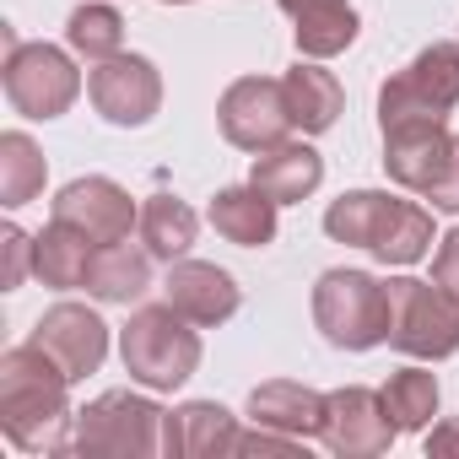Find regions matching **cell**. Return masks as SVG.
Returning a JSON list of instances; mask_svg holds the SVG:
<instances>
[{
  "label": "cell",
  "mask_w": 459,
  "mask_h": 459,
  "mask_svg": "<svg viewBox=\"0 0 459 459\" xmlns=\"http://www.w3.org/2000/svg\"><path fill=\"white\" fill-rule=\"evenodd\" d=\"M71 421V378L44 346L22 341L0 357V427L22 454H65Z\"/></svg>",
  "instance_id": "cell-1"
},
{
  "label": "cell",
  "mask_w": 459,
  "mask_h": 459,
  "mask_svg": "<svg viewBox=\"0 0 459 459\" xmlns=\"http://www.w3.org/2000/svg\"><path fill=\"white\" fill-rule=\"evenodd\" d=\"M200 325H189L178 308L157 303V308H135L130 325L119 330V357L125 373L141 389H178L195 378L200 368Z\"/></svg>",
  "instance_id": "cell-2"
},
{
  "label": "cell",
  "mask_w": 459,
  "mask_h": 459,
  "mask_svg": "<svg viewBox=\"0 0 459 459\" xmlns=\"http://www.w3.org/2000/svg\"><path fill=\"white\" fill-rule=\"evenodd\" d=\"M459 108V44L421 49L405 71H394L378 92V130H416V125H448Z\"/></svg>",
  "instance_id": "cell-3"
},
{
  "label": "cell",
  "mask_w": 459,
  "mask_h": 459,
  "mask_svg": "<svg viewBox=\"0 0 459 459\" xmlns=\"http://www.w3.org/2000/svg\"><path fill=\"white\" fill-rule=\"evenodd\" d=\"M314 325L335 351H373L389 341V292L368 271H325L314 281Z\"/></svg>",
  "instance_id": "cell-4"
},
{
  "label": "cell",
  "mask_w": 459,
  "mask_h": 459,
  "mask_svg": "<svg viewBox=\"0 0 459 459\" xmlns=\"http://www.w3.org/2000/svg\"><path fill=\"white\" fill-rule=\"evenodd\" d=\"M389 292V346L416 357V362H443L459 351V298L448 287L394 276L384 281Z\"/></svg>",
  "instance_id": "cell-5"
},
{
  "label": "cell",
  "mask_w": 459,
  "mask_h": 459,
  "mask_svg": "<svg viewBox=\"0 0 459 459\" xmlns=\"http://www.w3.org/2000/svg\"><path fill=\"white\" fill-rule=\"evenodd\" d=\"M0 39H6V71H0V82H6V98H12L17 114H28V119H60L82 98V71L71 65L65 49H55V44H22L12 28H0Z\"/></svg>",
  "instance_id": "cell-6"
},
{
  "label": "cell",
  "mask_w": 459,
  "mask_h": 459,
  "mask_svg": "<svg viewBox=\"0 0 459 459\" xmlns=\"http://www.w3.org/2000/svg\"><path fill=\"white\" fill-rule=\"evenodd\" d=\"M162 421L168 411L146 394L130 389H108L98 394L87 411H76V432H71V454H162Z\"/></svg>",
  "instance_id": "cell-7"
},
{
  "label": "cell",
  "mask_w": 459,
  "mask_h": 459,
  "mask_svg": "<svg viewBox=\"0 0 459 459\" xmlns=\"http://www.w3.org/2000/svg\"><path fill=\"white\" fill-rule=\"evenodd\" d=\"M216 125L238 152L281 146L292 135V108H287L281 76H244V82H233L221 92V103H216Z\"/></svg>",
  "instance_id": "cell-8"
},
{
  "label": "cell",
  "mask_w": 459,
  "mask_h": 459,
  "mask_svg": "<svg viewBox=\"0 0 459 459\" xmlns=\"http://www.w3.org/2000/svg\"><path fill=\"white\" fill-rule=\"evenodd\" d=\"M87 98L108 125L141 130L162 108V76L146 55H114V60H98L87 71Z\"/></svg>",
  "instance_id": "cell-9"
},
{
  "label": "cell",
  "mask_w": 459,
  "mask_h": 459,
  "mask_svg": "<svg viewBox=\"0 0 459 459\" xmlns=\"http://www.w3.org/2000/svg\"><path fill=\"white\" fill-rule=\"evenodd\" d=\"M394 437H400V427L389 421L378 389L346 384V389L325 394V432H319V443L330 454H341V459H378V454H389Z\"/></svg>",
  "instance_id": "cell-10"
},
{
  "label": "cell",
  "mask_w": 459,
  "mask_h": 459,
  "mask_svg": "<svg viewBox=\"0 0 459 459\" xmlns=\"http://www.w3.org/2000/svg\"><path fill=\"white\" fill-rule=\"evenodd\" d=\"M55 221L82 227L92 244H125L130 227H141V211H135L125 184H114L103 173H87V178H71L55 195Z\"/></svg>",
  "instance_id": "cell-11"
},
{
  "label": "cell",
  "mask_w": 459,
  "mask_h": 459,
  "mask_svg": "<svg viewBox=\"0 0 459 459\" xmlns=\"http://www.w3.org/2000/svg\"><path fill=\"white\" fill-rule=\"evenodd\" d=\"M28 341L44 346V351L65 368L71 384H82L87 373H98L103 357H108V325H103L92 308H82V303H55V308L33 325Z\"/></svg>",
  "instance_id": "cell-12"
},
{
  "label": "cell",
  "mask_w": 459,
  "mask_h": 459,
  "mask_svg": "<svg viewBox=\"0 0 459 459\" xmlns=\"http://www.w3.org/2000/svg\"><path fill=\"white\" fill-rule=\"evenodd\" d=\"M162 303L178 308L189 325L211 330V325H227L238 314V281L205 260H173L168 281H162Z\"/></svg>",
  "instance_id": "cell-13"
},
{
  "label": "cell",
  "mask_w": 459,
  "mask_h": 459,
  "mask_svg": "<svg viewBox=\"0 0 459 459\" xmlns=\"http://www.w3.org/2000/svg\"><path fill=\"white\" fill-rule=\"evenodd\" d=\"M238 448V421L216 400H189L168 411L162 421V454L168 459H221Z\"/></svg>",
  "instance_id": "cell-14"
},
{
  "label": "cell",
  "mask_w": 459,
  "mask_h": 459,
  "mask_svg": "<svg viewBox=\"0 0 459 459\" xmlns=\"http://www.w3.org/2000/svg\"><path fill=\"white\" fill-rule=\"evenodd\" d=\"M448 157H454L448 125H416V130L384 135V173L400 189H416V195L437 189V178L448 173Z\"/></svg>",
  "instance_id": "cell-15"
},
{
  "label": "cell",
  "mask_w": 459,
  "mask_h": 459,
  "mask_svg": "<svg viewBox=\"0 0 459 459\" xmlns=\"http://www.w3.org/2000/svg\"><path fill=\"white\" fill-rule=\"evenodd\" d=\"M249 184H260L276 205H298V200H308V195L325 184V157H319L308 141H281V146H265V152H255Z\"/></svg>",
  "instance_id": "cell-16"
},
{
  "label": "cell",
  "mask_w": 459,
  "mask_h": 459,
  "mask_svg": "<svg viewBox=\"0 0 459 459\" xmlns=\"http://www.w3.org/2000/svg\"><path fill=\"white\" fill-rule=\"evenodd\" d=\"M276 200L260 189V184H227V189H216V200H211V227L227 238V244H238V249H265L271 238H276Z\"/></svg>",
  "instance_id": "cell-17"
},
{
  "label": "cell",
  "mask_w": 459,
  "mask_h": 459,
  "mask_svg": "<svg viewBox=\"0 0 459 459\" xmlns=\"http://www.w3.org/2000/svg\"><path fill=\"white\" fill-rule=\"evenodd\" d=\"M276 6L292 17V33H298V49L308 60H330V55H346L357 44V6L351 0H276Z\"/></svg>",
  "instance_id": "cell-18"
},
{
  "label": "cell",
  "mask_w": 459,
  "mask_h": 459,
  "mask_svg": "<svg viewBox=\"0 0 459 459\" xmlns=\"http://www.w3.org/2000/svg\"><path fill=\"white\" fill-rule=\"evenodd\" d=\"M98 249H103V244H92L82 227H71V221H55V216H49V227L33 238V276H39L44 287H55V292L87 287V271H92Z\"/></svg>",
  "instance_id": "cell-19"
},
{
  "label": "cell",
  "mask_w": 459,
  "mask_h": 459,
  "mask_svg": "<svg viewBox=\"0 0 459 459\" xmlns=\"http://www.w3.org/2000/svg\"><path fill=\"white\" fill-rule=\"evenodd\" d=\"M249 416L260 427H276L287 437H319L325 432V394L308 389V384H292V378H271L249 394Z\"/></svg>",
  "instance_id": "cell-20"
},
{
  "label": "cell",
  "mask_w": 459,
  "mask_h": 459,
  "mask_svg": "<svg viewBox=\"0 0 459 459\" xmlns=\"http://www.w3.org/2000/svg\"><path fill=\"white\" fill-rule=\"evenodd\" d=\"M281 87H287L292 130H303V135H325V130L341 119V108H346L341 82H335L330 71H319V65H303V60H298V65L281 76Z\"/></svg>",
  "instance_id": "cell-21"
},
{
  "label": "cell",
  "mask_w": 459,
  "mask_h": 459,
  "mask_svg": "<svg viewBox=\"0 0 459 459\" xmlns=\"http://www.w3.org/2000/svg\"><path fill=\"white\" fill-rule=\"evenodd\" d=\"M389 211H394V195H384V189H351V195L330 200L325 233L335 244H351V249L373 255V244L384 238V227H389Z\"/></svg>",
  "instance_id": "cell-22"
},
{
  "label": "cell",
  "mask_w": 459,
  "mask_h": 459,
  "mask_svg": "<svg viewBox=\"0 0 459 459\" xmlns=\"http://www.w3.org/2000/svg\"><path fill=\"white\" fill-rule=\"evenodd\" d=\"M87 292L98 303H141L152 292V255H135L130 244H103L87 271Z\"/></svg>",
  "instance_id": "cell-23"
},
{
  "label": "cell",
  "mask_w": 459,
  "mask_h": 459,
  "mask_svg": "<svg viewBox=\"0 0 459 459\" xmlns=\"http://www.w3.org/2000/svg\"><path fill=\"white\" fill-rule=\"evenodd\" d=\"M195 233H200V216L178 195H152L141 205V244H146L152 260H168V265L184 260L189 244H195Z\"/></svg>",
  "instance_id": "cell-24"
},
{
  "label": "cell",
  "mask_w": 459,
  "mask_h": 459,
  "mask_svg": "<svg viewBox=\"0 0 459 459\" xmlns=\"http://www.w3.org/2000/svg\"><path fill=\"white\" fill-rule=\"evenodd\" d=\"M44 178H49V162L44 152L33 146V135L22 130H6L0 135V205H28L44 195Z\"/></svg>",
  "instance_id": "cell-25"
},
{
  "label": "cell",
  "mask_w": 459,
  "mask_h": 459,
  "mask_svg": "<svg viewBox=\"0 0 459 459\" xmlns=\"http://www.w3.org/2000/svg\"><path fill=\"white\" fill-rule=\"evenodd\" d=\"M384 394V411L400 432H427L432 416H437V378L427 368H400L389 373V384L378 389Z\"/></svg>",
  "instance_id": "cell-26"
},
{
  "label": "cell",
  "mask_w": 459,
  "mask_h": 459,
  "mask_svg": "<svg viewBox=\"0 0 459 459\" xmlns=\"http://www.w3.org/2000/svg\"><path fill=\"white\" fill-rule=\"evenodd\" d=\"M65 44L92 65L114 60V55H125V17L108 6V0H87V6H76L65 17Z\"/></svg>",
  "instance_id": "cell-27"
},
{
  "label": "cell",
  "mask_w": 459,
  "mask_h": 459,
  "mask_svg": "<svg viewBox=\"0 0 459 459\" xmlns=\"http://www.w3.org/2000/svg\"><path fill=\"white\" fill-rule=\"evenodd\" d=\"M427 249H432V211L416 205V200H394L389 227L373 244V255L384 265H416V260H427Z\"/></svg>",
  "instance_id": "cell-28"
},
{
  "label": "cell",
  "mask_w": 459,
  "mask_h": 459,
  "mask_svg": "<svg viewBox=\"0 0 459 459\" xmlns=\"http://www.w3.org/2000/svg\"><path fill=\"white\" fill-rule=\"evenodd\" d=\"M0 249H6V276H0V287H6V292H17V287L28 281V265H33V238L22 233L17 221H12L6 233H0Z\"/></svg>",
  "instance_id": "cell-29"
},
{
  "label": "cell",
  "mask_w": 459,
  "mask_h": 459,
  "mask_svg": "<svg viewBox=\"0 0 459 459\" xmlns=\"http://www.w3.org/2000/svg\"><path fill=\"white\" fill-rule=\"evenodd\" d=\"M432 281L459 298V227H448L443 244H437V255H432Z\"/></svg>",
  "instance_id": "cell-30"
},
{
  "label": "cell",
  "mask_w": 459,
  "mask_h": 459,
  "mask_svg": "<svg viewBox=\"0 0 459 459\" xmlns=\"http://www.w3.org/2000/svg\"><path fill=\"white\" fill-rule=\"evenodd\" d=\"M421 200H432V211H448V216H459V135H454L448 173H443V178H437V189H427Z\"/></svg>",
  "instance_id": "cell-31"
},
{
  "label": "cell",
  "mask_w": 459,
  "mask_h": 459,
  "mask_svg": "<svg viewBox=\"0 0 459 459\" xmlns=\"http://www.w3.org/2000/svg\"><path fill=\"white\" fill-rule=\"evenodd\" d=\"M427 454H437V459H459V421H437V427L427 432Z\"/></svg>",
  "instance_id": "cell-32"
},
{
  "label": "cell",
  "mask_w": 459,
  "mask_h": 459,
  "mask_svg": "<svg viewBox=\"0 0 459 459\" xmlns=\"http://www.w3.org/2000/svg\"><path fill=\"white\" fill-rule=\"evenodd\" d=\"M162 6H184V0H162Z\"/></svg>",
  "instance_id": "cell-33"
}]
</instances>
